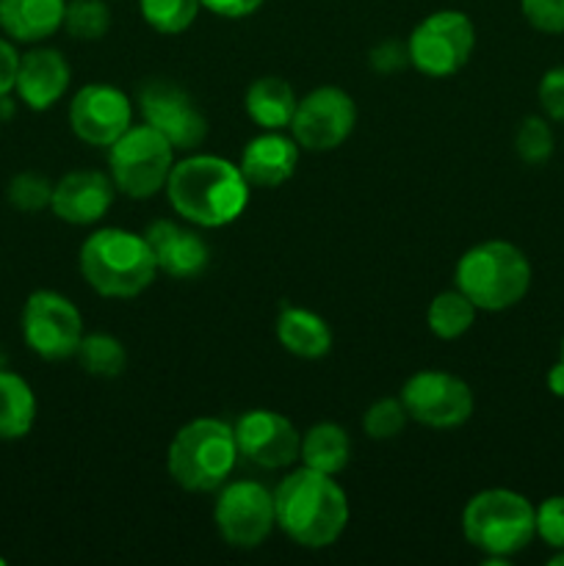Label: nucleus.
<instances>
[{"label": "nucleus", "instance_id": "nucleus-1", "mask_svg": "<svg viewBox=\"0 0 564 566\" xmlns=\"http://www.w3.org/2000/svg\"><path fill=\"white\" fill-rule=\"evenodd\" d=\"M249 182L236 164L216 155H191L171 166L166 197L175 213L197 227H227L247 210Z\"/></svg>", "mask_w": 564, "mask_h": 566}, {"label": "nucleus", "instance_id": "nucleus-2", "mask_svg": "<svg viewBox=\"0 0 564 566\" xmlns=\"http://www.w3.org/2000/svg\"><path fill=\"white\" fill-rule=\"evenodd\" d=\"M276 525L296 545L321 551L341 539L348 525V497L332 475L302 468L274 490Z\"/></svg>", "mask_w": 564, "mask_h": 566}, {"label": "nucleus", "instance_id": "nucleus-3", "mask_svg": "<svg viewBox=\"0 0 564 566\" xmlns=\"http://www.w3.org/2000/svg\"><path fill=\"white\" fill-rule=\"evenodd\" d=\"M81 274L105 298H136L158 274L147 238L122 227L92 232L81 247Z\"/></svg>", "mask_w": 564, "mask_h": 566}, {"label": "nucleus", "instance_id": "nucleus-4", "mask_svg": "<svg viewBox=\"0 0 564 566\" xmlns=\"http://www.w3.org/2000/svg\"><path fill=\"white\" fill-rule=\"evenodd\" d=\"M238 462L236 429L219 418H197L169 442L166 470L188 492H213L227 484Z\"/></svg>", "mask_w": 564, "mask_h": 566}, {"label": "nucleus", "instance_id": "nucleus-5", "mask_svg": "<svg viewBox=\"0 0 564 566\" xmlns=\"http://www.w3.org/2000/svg\"><path fill=\"white\" fill-rule=\"evenodd\" d=\"M457 287L484 313H501L525 298L531 263L523 249L509 241H484L459 258Z\"/></svg>", "mask_w": 564, "mask_h": 566}, {"label": "nucleus", "instance_id": "nucleus-6", "mask_svg": "<svg viewBox=\"0 0 564 566\" xmlns=\"http://www.w3.org/2000/svg\"><path fill=\"white\" fill-rule=\"evenodd\" d=\"M462 534L476 551L506 562L536 536V506L514 490H484L462 512Z\"/></svg>", "mask_w": 564, "mask_h": 566}, {"label": "nucleus", "instance_id": "nucleus-7", "mask_svg": "<svg viewBox=\"0 0 564 566\" xmlns=\"http://www.w3.org/2000/svg\"><path fill=\"white\" fill-rule=\"evenodd\" d=\"M175 166V147L155 127L133 125L108 147V169L116 191L130 199H149L164 191Z\"/></svg>", "mask_w": 564, "mask_h": 566}, {"label": "nucleus", "instance_id": "nucleus-8", "mask_svg": "<svg viewBox=\"0 0 564 566\" xmlns=\"http://www.w3.org/2000/svg\"><path fill=\"white\" fill-rule=\"evenodd\" d=\"M476 48V28L462 11H435L415 25L407 39L409 64L429 77H448L462 70Z\"/></svg>", "mask_w": 564, "mask_h": 566}, {"label": "nucleus", "instance_id": "nucleus-9", "mask_svg": "<svg viewBox=\"0 0 564 566\" xmlns=\"http://www.w3.org/2000/svg\"><path fill=\"white\" fill-rule=\"evenodd\" d=\"M221 539L238 551L260 547L276 525L274 492L258 481H230L219 486L213 509Z\"/></svg>", "mask_w": 564, "mask_h": 566}, {"label": "nucleus", "instance_id": "nucleus-10", "mask_svg": "<svg viewBox=\"0 0 564 566\" xmlns=\"http://www.w3.org/2000/svg\"><path fill=\"white\" fill-rule=\"evenodd\" d=\"M22 337L25 346L42 359L75 357L83 340L81 310L55 291H36L22 307Z\"/></svg>", "mask_w": 564, "mask_h": 566}, {"label": "nucleus", "instance_id": "nucleus-11", "mask_svg": "<svg viewBox=\"0 0 564 566\" xmlns=\"http://www.w3.org/2000/svg\"><path fill=\"white\" fill-rule=\"evenodd\" d=\"M401 403L409 418L429 429H457L473 415L468 381L446 370H420L401 387Z\"/></svg>", "mask_w": 564, "mask_h": 566}, {"label": "nucleus", "instance_id": "nucleus-12", "mask_svg": "<svg viewBox=\"0 0 564 566\" xmlns=\"http://www.w3.org/2000/svg\"><path fill=\"white\" fill-rule=\"evenodd\" d=\"M357 125V105L343 88L321 86L296 103L291 119V136L307 153L337 149Z\"/></svg>", "mask_w": 564, "mask_h": 566}, {"label": "nucleus", "instance_id": "nucleus-13", "mask_svg": "<svg viewBox=\"0 0 564 566\" xmlns=\"http://www.w3.org/2000/svg\"><path fill=\"white\" fill-rule=\"evenodd\" d=\"M138 111L149 127L169 138L175 149H194L208 136V119L180 86L149 81L138 92Z\"/></svg>", "mask_w": 564, "mask_h": 566}, {"label": "nucleus", "instance_id": "nucleus-14", "mask_svg": "<svg viewBox=\"0 0 564 566\" xmlns=\"http://www.w3.org/2000/svg\"><path fill=\"white\" fill-rule=\"evenodd\" d=\"M70 127L92 147H111L133 127V105L122 88L108 83H88L72 97Z\"/></svg>", "mask_w": 564, "mask_h": 566}, {"label": "nucleus", "instance_id": "nucleus-15", "mask_svg": "<svg viewBox=\"0 0 564 566\" xmlns=\"http://www.w3.org/2000/svg\"><path fill=\"white\" fill-rule=\"evenodd\" d=\"M232 429H236L238 457L258 464V468L280 470L299 459L302 434H299L296 426L288 418H282L280 412H271V409H252V412L241 415Z\"/></svg>", "mask_w": 564, "mask_h": 566}, {"label": "nucleus", "instance_id": "nucleus-16", "mask_svg": "<svg viewBox=\"0 0 564 566\" xmlns=\"http://www.w3.org/2000/svg\"><path fill=\"white\" fill-rule=\"evenodd\" d=\"M114 193L116 186L111 175L97 169H77L55 182L50 210L66 224H94L108 213Z\"/></svg>", "mask_w": 564, "mask_h": 566}, {"label": "nucleus", "instance_id": "nucleus-17", "mask_svg": "<svg viewBox=\"0 0 564 566\" xmlns=\"http://www.w3.org/2000/svg\"><path fill=\"white\" fill-rule=\"evenodd\" d=\"M149 249L155 254L160 274L171 280H194L202 274L210 263V249L199 232L191 227H182L177 221L158 219L144 232Z\"/></svg>", "mask_w": 564, "mask_h": 566}, {"label": "nucleus", "instance_id": "nucleus-18", "mask_svg": "<svg viewBox=\"0 0 564 566\" xmlns=\"http://www.w3.org/2000/svg\"><path fill=\"white\" fill-rule=\"evenodd\" d=\"M70 81L72 70L64 53L53 48H36L20 59L14 92L31 111H48L64 97Z\"/></svg>", "mask_w": 564, "mask_h": 566}, {"label": "nucleus", "instance_id": "nucleus-19", "mask_svg": "<svg viewBox=\"0 0 564 566\" xmlns=\"http://www.w3.org/2000/svg\"><path fill=\"white\" fill-rule=\"evenodd\" d=\"M299 144L293 136H282L280 130H265L254 136L243 147L241 175L252 188H276L293 177L299 166Z\"/></svg>", "mask_w": 564, "mask_h": 566}, {"label": "nucleus", "instance_id": "nucleus-20", "mask_svg": "<svg viewBox=\"0 0 564 566\" xmlns=\"http://www.w3.org/2000/svg\"><path fill=\"white\" fill-rule=\"evenodd\" d=\"M66 0H0V31L14 42H44L64 28Z\"/></svg>", "mask_w": 564, "mask_h": 566}, {"label": "nucleus", "instance_id": "nucleus-21", "mask_svg": "<svg viewBox=\"0 0 564 566\" xmlns=\"http://www.w3.org/2000/svg\"><path fill=\"white\" fill-rule=\"evenodd\" d=\"M276 340L288 354L302 359H321L332 348V329L318 313L304 307H282L276 315Z\"/></svg>", "mask_w": 564, "mask_h": 566}, {"label": "nucleus", "instance_id": "nucleus-22", "mask_svg": "<svg viewBox=\"0 0 564 566\" xmlns=\"http://www.w3.org/2000/svg\"><path fill=\"white\" fill-rule=\"evenodd\" d=\"M296 92L288 81L276 75L258 77L252 86L247 88V114L263 130H282V127H291L293 111H296Z\"/></svg>", "mask_w": 564, "mask_h": 566}, {"label": "nucleus", "instance_id": "nucleus-23", "mask_svg": "<svg viewBox=\"0 0 564 566\" xmlns=\"http://www.w3.org/2000/svg\"><path fill=\"white\" fill-rule=\"evenodd\" d=\"M36 423V396L20 374L0 370V440H22Z\"/></svg>", "mask_w": 564, "mask_h": 566}, {"label": "nucleus", "instance_id": "nucleus-24", "mask_svg": "<svg viewBox=\"0 0 564 566\" xmlns=\"http://www.w3.org/2000/svg\"><path fill=\"white\" fill-rule=\"evenodd\" d=\"M299 459L304 462V468L337 475L346 470L348 459H352V440L337 423H318L302 437Z\"/></svg>", "mask_w": 564, "mask_h": 566}, {"label": "nucleus", "instance_id": "nucleus-25", "mask_svg": "<svg viewBox=\"0 0 564 566\" xmlns=\"http://www.w3.org/2000/svg\"><path fill=\"white\" fill-rule=\"evenodd\" d=\"M476 313L479 307L457 287V291L437 293L431 298L429 310H426V324H429L431 335L440 340H457L473 326Z\"/></svg>", "mask_w": 564, "mask_h": 566}, {"label": "nucleus", "instance_id": "nucleus-26", "mask_svg": "<svg viewBox=\"0 0 564 566\" xmlns=\"http://www.w3.org/2000/svg\"><path fill=\"white\" fill-rule=\"evenodd\" d=\"M75 357L86 374L100 376V379H114L127 365L125 346L114 335H103V332H97V335H83Z\"/></svg>", "mask_w": 564, "mask_h": 566}, {"label": "nucleus", "instance_id": "nucleus-27", "mask_svg": "<svg viewBox=\"0 0 564 566\" xmlns=\"http://www.w3.org/2000/svg\"><path fill=\"white\" fill-rule=\"evenodd\" d=\"M144 22L158 33H182L194 25L202 3L199 0H138Z\"/></svg>", "mask_w": 564, "mask_h": 566}, {"label": "nucleus", "instance_id": "nucleus-28", "mask_svg": "<svg viewBox=\"0 0 564 566\" xmlns=\"http://www.w3.org/2000/svg\"><path fill=\"white\" fill-rule=\"evenodd\" d=\"M64 28L72 39L97 42L108 33L111 11L103 0H70L64 14Z\"/></svg>", "mask_w": 564, "mask_h": 566}, {"label": "nucleus", "instance_id": "nucleus-29", "mask_svg": "<svg viewBox=\"0 0 564 566\" xmlns=\"http://www.w3.org/2000/svg\"><path fill=\"white\" fill-rule=\"evenodd\" d=\"M514 153L523 164L540 166L553 155V130L542 116H525L514 133Z\"/></svg>", "mask_w": 564, "mask_h": 566}, {"label": "nucleus", "instance_id": "nucleus-30", "mask_svg": "<svg viewBox=\"0 0 564 566\" xmlns=\"http://www.w3.org/2000/svg\"><path fill=\"white\" fill-rule=\"evenodd\" d=\"M6 197H9L11 208H17L20 213H39V210L50 208L53 182L36 171H20V175L11 177Z\"/></svg>", "mask_w": 564, "mask_h": 566}, {"label": "nucleus", "instance_id": "nucleus-31", "mask_svg": "<svg viewBox=\"0 0 564 566\" xmlns=\"http://www.w3.org/2000/svg\"><path fill=\"white\" fill-rule=\"evenodd\" d=\"M409 415L404 409L401 398H379L370 403L363 415V431L370 440H393L404 431Z\"/></svg>", "mask_w": 564, "mask_h": 566}, {"label": "nucleus", "instance_id": "nucleus-32", "mask_svg": "<svg viewBox=\"0 0 564 566\" xmlns=\"http://www.w3.org/2000/svg\"><path fill=\"white\" fill-rule=\"evenodd\" d=\"M536 536L553 551H564V495L545 497L536 506Z\"/></svg>", "mask_w": 564, "mask_h": 566}, {"label": "nucleus", "instance_id": "nucleus-33", "mask_svg": "<svg viewBox=\"0 0 564 566\" xmlns=\"http://www.w3.org/2000/svg\"><path fill=\"white\" fill-rule=\"evenodd\" d=\"M525 22L540 33H564V0H520Z\"/></svg>", "mask_w": 564, "mask_h": 566}, {"label": "nucleus", "instance_id": "nucleus-34", "mask_svg": "<svg viewBox=\"0 0 564 566\" xmlns=\"http://www.w3.org/2000/svg\"><path fill=\"white\" fill-rule=\"evenodd\" d=\"M536 97H540V105L547 119L564 125V66H553V70L542 75Z\"/></svg>", "mask_w": 564, "mask_h": 566}, {"label": "nucleus", "instance_id": "nucleus-35", "mask_svg": "<svg viewBox=\"0 0 564 566\" xmlns=\"http://www.w3.org/2000/svg\"><path fill=\"white\" fill-rule=\"evenodd\" d=\"M20 59L14 44L0 36V99L9 97L17 88V72H20Z\"/></svg>", "mask_w": 564, "mask_h": 566}, {"label": "nucleus", "instance_id": "nucleus-36", "mask_svg": "<svg viewBox=\"0 0 564 566\" xmlns=\"http://www.w3.org/2000/svg\"><path fill=\"white\" fill-rule=\"evenodd\" d=\"M409 64V53L407 44L398 42H385L379 48L370 50V66L379 72H398L401 66Z\"/></svg>", "mask_w": 564, "mask_h": 566}, {"label": "nucleus", "instance_id": "nucleus-37", "mask_svg": "<svg viewBox=\"0 0 564 566\" xmlns=\"http://www.w3.org/2000/svg\"><path fill=\"white\" fill-rule=\"evenodd\" d=\"M213 14L227 17V20H238V17H249L263 6V0H199Z\"/></svg>", "mask_w": 564, "mask_h": 566}, {"label": "nucleus", "instance_id": "nucleus-38", "mask_svg": "<svg viewBox=\"0 0 564 566\" xmlns=\"http://www.w3.org/2000/svg\"><path fill=\"white\" fill-rule=\"evenodd\" d=\"M547 390L556 398H564V359H558V363L547 370Z\"/></svg>", "mask_w": 564, "mask_h": 566}, {"label": "nucleus", "instance_id": "nucleus-39", "mask_svg": "<svg viewBox=\"0 0 564 566\" xmlns=\"http://www.w3.org/2000/svg\"><path fill=\"white\" fill-rule=\"evenodd\" d=\"M551 566H564V551H556L551 556V562H547Z\"/></svg>", "mask_w": 564, "mask_h": 566}, {"label": "nucleus", "instance_id": "nucleus-40", "mask_svg": "<svg viewBox=\"0 0 564 566\" xmlns=\"http://www.w3.org/2000/svg\"><path fill=\"white\" fill-rule=\"evenodd\" d=\"M562 359H564V340H562Z\"/></svg>", "mask_w": 564, "mask_h": 566}]
</instances>
